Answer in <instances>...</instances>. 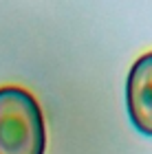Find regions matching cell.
<instances>
[{
    "label": "cell",
    "mask_w": 152,
    "mask_h": 154,
    "mask_svg": "<svg viewBox=\"0 0 152 154\" xmlns=\"http://www.w3.org/2000/svg\"><path fill=\"white\" fill-rule=\"evenodd\" d=\"M46 123L38 99L20 86L0 88V154H44Z\"/></svg>",
    "instance_id": "6da1fadb"
},
{
    "label": "cell",
    "mask_w": 152,
    "mask_h": 154,
    "mask_svg": "<svg viewBox=\"0 0 152 154\" xmlns=\"http://www.w3.org/2000/svg\"><path fill=\"white\" fill-rule=\"evenodd\" d=\"M126 108L135 128L152 137V51L137 57L128 71Z\"/></svg>",
    "instance_id": "7a4b0ae2"
}]
</instances>
